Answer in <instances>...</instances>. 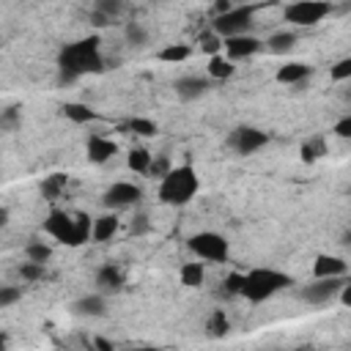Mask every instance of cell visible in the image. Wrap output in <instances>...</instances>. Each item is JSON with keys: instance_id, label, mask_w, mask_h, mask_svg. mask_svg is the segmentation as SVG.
I'll list each match as a JSON object with an SVG mask.
<instances>
[{"instance_id": "obj_1", "label": "cell", "mask_w": 351, "mask_h": 351, "mask_svg": "<svg viewBox=\"0 0 351 351\" xmlns=\"http://www.w3.org/2000/svg\"><path fill=\"white\" fill-rule=\"evenodd\" d=\"M104 71V58L99 49V36H88L80 41H71L58 55V82L69 85L85 74Z\"/></svg>"}, {"instance_id": "obj_2", "label": "cell", "mask_w": 351, "mask_h": 351, "mask_svg": "<svg viewBox=\"0 0 351 351\" xmlns=\"http://www.w3.org/2000/svg\"><path fill=\"white\" fill-rule=\"evenodd\" d=\"M90 225L93 219L88 214H69L63 208H52L44 219V230L60 241V244H69V247H80L90 239Z\"/></svg>"}, {"instance_id": "obj_3", "label": "cell", "mask_w": 351, "mask_h": 351, "mask_svg": "<svg viewBox=\"0 0 351 351\" xmlns=\"http://www.w3.org/2000/svg\"><path fill=\"white\" fill-rule=\"evenodd\" d=\"M200 189V181H197V173L192 165H178V167H170L162 181H159V200L165 206H186Z\"/></svg>"}, {"instance_id": "obj_4", "label": "cell", "mask_w": 351, "mask_h": 351, "mask_svg": "<svg viewBox=\"0 0 351 351\" xmlns=\"http://www.w3.org/2000/svg\"><path fill=\"white\" fill-rule=\"evenodd\" d=\"M288 285H291V277L277 269H252L244 274L239 296H244L247 302H266Z\"/></svg>"}, {"instance_id": "obj_5", "label": "cell", "mask_w": 351, "mask_h": 351, "mask_svg": "<svg viewBox=\"0 0 351 351\" xmlns=\"http://www.w3.org/2000/svg\"><path fill=\"white\" fill-rule=\"evenodd\" d=\"M186 247L189 252H195L200 261H211V263H225L228 255H230V244L222 233H214V230H200V233H192L186 239Z\"/></svg>"}, {"instance_id": "obj_6", "label": "cell", "mask_w": 351, "mask_h": 351, "mask_svg": "<svg viewBox=\"0 0 351 351\" xmlns=\"http://www.w3.org/2000/svg\"><path fill=\"white\" fill-rule=\"evenodd\" d=\"M255 8H258V5H250V3H244V5H230L228 11H222V14L214 16L211 30H214L217 36H222V38L241 36V33H247V30L252 27V14H255Z\"/></svg>"}, {"instance_id": "obj_7", "label": "cell", "mask_w": 351, "mask_h": 351, "mask_svg": "<svg viewBox=\"0 0 351 351\" xmlns=\"http://www.w3.org/2000/svg\"><path fill=\"white\" fill-rule=\"evenodd\" d=\"M329 11H332V5L326 0H296V3L285 5L282 16H285V22H291L296 27H313L324 16H329Z\"/></svg>"}, {"instance_id": "obj_8", "label": "cell", "mask_w": 351, "mask_h": 351, "mask_svg": "<svg viewBox=\"0 0 351 351\" xmlns=\"http://www.w3.org/2000/svg\"><path fill=\"white\" fill-rule=\"evenodd\" d=\"M346 282H348L346 277H315V282L304 285L299 296L307 304H329L332 299H337V293H340V288Z\"/></svg>"}, {"instance_id": "obj_9", "label": "cell", "mask_w": 351, "mask_h": 351, "mask_svg": "<svg viewBox=\"0 0 351 351\" xmlns=\"http://www.w3.org/2000/svg\"><path fill=\"white\" fill-rule=\"evenodd\" d=\"M266 143H269V134L261 132V129H255V126H236V129L228 134V145H230L236 154H241V156L255 154V151L263 148Z\"/></svg>"}, {"instance_id": "obj_10", "label": "cell", "mask_w": 351, "mask_h": 351, "mask_svg": "<svg viewBox=\"0 0 351 351\" xmlns=\"http://www.w3.org/2000/svg\"><path fill=\"white\" fill-rule=\"evenodd\" d=\"M140 197H143V189H140L137 184H132V181H115V184L101 195V203H104L107 208L118 211V208L137 206Z\"/></svg>"}, {"instance_id": "obj_11", "label": "cell", "mask_w": 351, "mask_h": 351, "mask_svg": "<svg viewBox=\"0 0 351 351\" xmlns=\"http://www.w3.org/2000/svg\"><path fill=\"white\" fill-rule=\"evenodd\" d=\"M263 44L250 36V33H241V36H230V38H222V49H225V58L230 60H244V58H252Z\"/></svg>"}, {"instance_id": "obj_12", "label": "cell", "mask_w": 351, "mask_h": 351, "mask_svg": "<svg viewBox=\"0 0 351 351\" xmlns=\"http://www.w3.org/2000/svg\"><path fill=\"white\" fill-rule=\"evenodd\" d=\"M173 90H176V96L181 101H195V99H200V96H206L211 90V80L197 77V74H186V77H178L173 82Z\"/></svg>"}, {"instance_id": "obj_13", "label": "cell", "mask_w": 351, "mask_h": 351, "mask_svg": "<svg viewBox=\"0 0 351 351\" xmlns=\"http://www.w3.org/2000/svg\"><path fill=\"white\" fill-rule=\"evenodd\" d=\"M123 11H126V0H96L93 14H90V25H93V27H107V25H112Z\"/></svg>"}, {"instance_id": "obj_14", "label": "cell", "mask_w": 351, "mask_h": 351, "mask_svg": "<svg viewBox=\"0 0 351 351\" xmlns=\"http://www.w3.org/2000/svg\"><path fill=\"white\" fill-rule=\"evenodd\" d=\"M85 151H88V159L101 165V162H110L115 154H118V145L110 140V137H101V134H90L88 143H85Z\"/></svg>"}, {"instance_id": "obj_15", "label": "cell", "mask_w": 351, "mask_h": 351, "mask_svg": "<svg viewBox=\"0 0 351 351\" xmlns=\"http://www.w3.org/2000/svg\"><path fill=\"white\" fill-rule=\"evenodd\" d=\"M313 274L315 277H346L348 263L340 255H318L313 263Z\"/></svg>"}, {"instance_id": "obj_16", "label": "cell", "mask_w": 351, "mask_h": 351, "mask_svg": "<svg viewBox=\"0 0 351 351\" xmlns=\"http://www.w3.org/2000/svg\"><path fill=\"white\" fill-rule=\"evenodd\" d=\"M96 285H99V293H118L123 288V271L115 263H104L96 271Z\"/></svg>"}, {"instance_id": "obj_17", "label": "cell", "mask_w": 351, "mask_h": 351, "mask_svg": "<svg viewBox=\"0 0 351 351\" xmlns=\"http://www.w3.org/2000/svg\"><path fill=\"white\" fill-rule=\"evenodd\" d=\"M104 307H107V302H104L101 293H88V296H80L71 304V313L82 315V318H99V315H104Z\"/></svg>"}, {"instance_id": "obj_18", "label": "cell", "mask_w": 351, "mask_h": 351, "mask_svg": "<svg viewBox=\"0 0 351 351\" xmlns=\"http://www.w3.org/2000/svg\"><path fill=\"white\" fill-rule=\"evenodd\" d=\"M118 225H121V219H118L115 214H101V217H96L93 225H90V239H93V241H110V239L118 233Z\"/></svg>"}, {"instance_id": "obj_19", "label": "cell", "mask_w": 351, "mask_h": 351, "mask_svg": "<svg viewBox=\"0 0 351 351\" xmlns=\"http://www.w3.org/2000/svg\"><path fill=\"white\" fill-rule=\"evenodd\" d=\"M206 71H208V77H211L214 82H222V80H230V77H233L236 66H233V60H230V58H222V55L217 52V55H211V58H208Z\"/></svg>"}, {"instance_id": "obj_20", "label": "cell", "mask_w": 351, "mask_h": 351, "mask_svg": "<svg viewBox=\"0 0 351 351\" xmlns=\"http://www.w3.org/2000/svg\"><path fill=\"white\" fill-rule=\"evenodd\" d=\"M310 74H313V69L304 66V63H285V66H280V71H277V82L299 85V82H304Z\"/></svg>"}, {"instance_id": "obj_21", "label": "cell", "mask_w": 351, "mask_h": 351, "mask_svg": "<svg viewBox=\"0 0 351 351\" xmlns=\"http://www.w3.org/2000/svg\"><path fill=\"white\" fill-rule=\"evenodd\" d=\"M293 44H296V33H291V30H277L266 38V49L271 55H285L293 49Z\"/></svg>"}, {"instance_id": "obj_22", "label": "cell", "mask_w": 351, "mask_h": 351, "mask_svg": "<svg viewBox=\"0 0 351 351\" xmlns=\"http://www.w3.org/2000/svg\"><path fill=\"white\" fill-rule=\"evenodd\" d=\"M60 115L69 118L71 123H90V121L96 118V112H93L88 104H82V101H66V104L60 107Z\"/></svg>"}, {"instance_id": "obj_23", "label": "cell", "mask_w": 351, "mask_h": 351, "mask_svg": "<svg viewBox=\"0 0 351 351\" xmlns=\"http://www.w3.org/2000/svg\"><path fill=\"white\" fill-rule=\"evenodd\" d=\"M203 280H206V269H203V263L192 261V263H184V266H181V282H184L186 288H200Z\"/></svg>"}, {"instance_id": "obj_24", "label": "cell", "mask_w": 351, "mask_h": 351, "mask_svg": "<svg viewBox=\"0 0 351 351\" xmlns=\"http://www.w3.org/2000/svg\"><path fill=\"white\" fill-rule=\"evenodd\" d=\"M189 55H192V47H189V44H167L165 49L156 52V58L165 60V63H181V60H186Z\"/></svg>"}, {"instance_id": "obj_25", "label": "cell", "mask_w": 351, "mask_h": 351, "mask_svg": "<svg viewBox=\"0 0 351 351\" xmlns=\"http://www.w3.org/2000/svg\"><path fill=\"white\" fill-rule=\"evenodd\" d=\"M151 159H154L151 151H145V148H132L129 156H126V165H129V170H134V173H148Z\"/></svg>"}, {"instance_id": "obj_26", "label": "cell", "mask_w": 351, "mask_h": 351, "mask_svg": "<svg viewBox=\"0 0 351 351\" xmlns=\"http://www.w3.org/2000/svg\"><path fill=\"white\" fill-rule=\"evenodd\" d=\"M63 189H66V176H63V173H52V176H47V178L41 181V195H44L47 200H55Z\"/></svg>"}, {"instance_id": "obj_27", "label": "cell", "mask_w": 351, "mask_h": 351, "mask_svg": "<svg viewBox=\"0 0 351 351\" xmlns=\"http://www.w3.org/2000/svg\"><path fill=\"white\" fill-rule=\"evenodd\" d=\"M228 329H230V321H228V315L219 313V310L211 313V318L206 321V335H208V337H225Z\"/></svg>"}, {"instance_id": "obj_28", "label": "cell", "mask_w": 351, "mask_h": 351, "mask_svg": "<svg viewBox=\"0 0 351 351\" xmlns=\"http://www.w3.org/2000/svg\"><path fill=\"white\" fill-rule=\"evenodd\" d=\"M123 129L132 132V134H140V137H154L156 134V123L148 121V118H129L123 123Z\"/></svg>"}, {"instance_id": "obj_29", "label": "cell", "mask_w": 351, "mask_h": 351, "mask_svg": "<svg viewBox=\"0 0 351 351\" xmlns=\"http://www.w3.org/2000/svg\"><path fill=\"white\" fill-rule=\"evenodd\" d=\"M123 36H126V41H129L132 47H145V44H148V30H145L140 22H129V25L123 27Z\"/></svg>"}, {"instance_id": "obj_30", "label": "cell", "mask_w": 351, "mask_h": 351, "mask_svg": "<svg viewBox=\"0 0 351 351\" xmlns=\"http://www.w3.org/2000/svg\"><path fill=\"white\" fill-rule=\"evenodd\" d=\"M321 154H326V145L321 137H310L307 143H302V159L304 162H315Z\"/></svg>"}, {"instance_id": "obj_31", "label": "cell", "mask_w": 351, "mask_h": 351, "mask_svg": "<svg viewBox=\"0 0 351 351\" xmlns=\"http://www.w3.org/2000/svg\"><path fill=\"white\" fill-rule=\"evenodd\" d=\"M25 252H27V261H36V263H47V261H49V255H52V250H49L44 241H36V239L27 244V250H25Z\"/></svg>"}, {"instance_id": "obj_32", "label": "cell", "mask_w": 351, "mask_h": 351, "mask_svg": "<svg viewBox=\"0 0 351 351\" xmlns=\"http://www.w3.org/2000/svg\"><path fill=\"white\" fill-rule=\"evenodd\" d=\"M19 123H22V110H19V107H5V110L0 112V129L11 132V129H16Z\"/></svg>"}, {"instance_id": "obj_33", "label": "cell", "mask_w": 351, "mask_h": 351, "mask_svg": "<svg viewBox=\"0 0 351 351\" xmlns=\"http://www.w3.org/2000/svg\"><path fill=\"white\" fill-rule=\"evenodd\" d=\"M200 49L208 52V55H217V52L222 49V36H217L214 30L203 33V36H200Z\"/></svg>"}, {"instance_id": "obj_34", "label": "cell", "mask_w": 351, "mask_h": 351, "mask_svg": "<svg viewBox=\"0 0 351 351\" xmlns=\"http://www.w3.org/2000/svg\"><path fill=\"white\" fill-rule=\"evenodd\" d=\"M22 299V291L14 285H0V307H11Z\"/></svg>"}, {"instance_id": "obj_35", "label": "cell", "mask_w": 351, "mask_h": 351, "mask_svg": "<svg viewBox=\"0 0 351 351\" xmlns=\"http://www.w3.org/2000/svg\"><path fill=\"white\" fill-rule=\"evenodd\" d=\"M19 274H22V280H38V277H44V263L27 261L19 266Z\"/></svg>"}, {"instance_id": "obj_36", "label": "cell", "mask_w": 351, "mask_h": 351, "mask_svg": "<svg viewBox=\"0 0 351 351\" xmlns=\"http://www.w3.org/2000/svg\"><path fill=\"white\" fill-rule=\"evenodd\" d=\"M348 77H351V58H343V60H337V63L332 66V80L343 82V80H348Z\"/></svg>"}, {"instance_id": "obj_37", "label": "cell", "mask_w": 351, "mask_h": 351, "mask_svg": "<svg viewBox=\"0 0 351 351\" xmlns=\"http://www.w3.org/2000/svg\"><path fill=\"white\" fill-rule=\"evenodd\" d=\"M335 134L343 137V140L351 137V115H346V118H340V121L335 123Z\"/></svg>"}, {"instance_id": "obj_38", "label": "cell", "mask_w": 351, "mask_h": 351, "mask_svg": "<svg viewBox=\"0 0 351 351\" xmlns=\"http://www.w3.org/2000/svg\"><path fill=\"white\" fill-rule=\"evenodd\" d=\"M241 280H244V274H239V271L228 274V277H225V288H228V293H239V291H241Z\"/></svg>"}, {"instance_id": "obj_39", "label": "cell", "mask_w": 351, "mask_h": 351, "mask_svg": "<svg viewBox=\"0 0 351 351\" xmlns=\"http://www.w3.org/2000/svg\"><path fill=\"white\" fill-rule=\"evenodd\" d=\"M134 219H137V222H134V225H132V233H143V230H145V228H148V222H145V217H143V214H140V217H134Z\"/></svg>"}, {"instance_id": "obj_40", "label": "cell", "mask_w": 351, "mask_h": 351, "mask_svg": "<svg viewBox=\"0 0 351 351\" xmlns=\"http://www.w3.org/2000/svg\"><path fill=\"white\" fill-rule=\"evenodd\" d=\"M96 348H101V351H112V343L104 340V337H96Z\"/></svg>"}, {"instance_id": "obj_41", "label": "cell", "mask_w": 351, "mask_h": 351, "mask_svg": "<svg viewBox=\"0 0 351 351\" xmlns=\"http://www.w3.org/2000/svg\"><path fill=\"white\" fill-rule=\"evenodd\" d=\"M8 222V211L5 208H0V225H5Z\"/></svg>"}, {"instance_id": "obj_42", "label": "cell", "mask_w": 351, "mask_h": 351, "mask_svg": "<svg viewBox=\"0 0 351 351\" xmlns=\"http://www.w3.org/2000/svg\"><path fill=\"white\" fill-rule=\"evenodd\" d=\"M5 343H8V337H5L3 332H0V348H5Z\"/></svg>"}, {"instance_id": "obj_43", "label": "cell", "mask_w": 351, "mask_h": 351, "mask_svg": "<svg viewBox=\"0 0 351 351\" xmlns=\"http://www.w3.org/2000/svg\"><path fill=\"white\" fill-rule=\"evenodd\" d=\"M228 3H233V0H228Z\"/></svg>"}]
</instances>
